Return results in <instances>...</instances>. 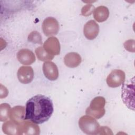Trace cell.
Segmentation results:
<instances>
[{
    "label": "cell",
    "mask_w": 135,
    "mask_h": 135,
    "mask_svg": "<svg viewBox=\"0 0 135 135\" xmlns=\"http://www.w3.org/2000/svg\"><path fill=\"white\" fill-rule=\"evenodd\" d=\"M109 15L108 8L104 6H99L94 9L93 16L98 22H103L106 21Z\"/></svg>",
    "instance_id": "2e32d148"
},
{
    "label": "cell",
    "mask_w": 135,
    "mask_h": 135,
    "mask_svg": "<svg viewBox=\"0 0 135 135\" xmlns=\"http://www.w3.org/2000/svg\"><path fill=\"white\" fill-rule=\"evenodd\" d=\"M20 125L12 120L8 121L3 124L2 130L3 132L6 134H20Z\"/></svg>",
    "instance_id": "9a60e30c"
},
{
    "label": "cell",
    "mask_w": 135,
    "mask_h": 135,
    "mask_svg": "<svg viewBox=\"0 0 135 135\" xmlns=\"http://www.w3.org/2000/svg\"><path fill=\"white\" fill-rule=\"evenodd\" d=\"M53 112L52 100L47 97L37 94L30 99L26 103L25 120L41 124L51 117Z\"/></svg>",
    "instance_id": "6da1fadb"
},
{
    "label": "cell",
    "mask_w": 135,
    "mask_h": 135,
    "mask_svg": "<svg viewBox=\"0 0 135 135\" xmlns=\"http://www.w3.org/2000/svg\"><path fill=\"white\" fill-rule=\"evenodd\" d=\"M105 100L103 97H97L91 101L90 106L86 110L85 113L95 119H100L105 114Z\"/></svg>",
    "instance_id": "3957f363"
},
{
    "label": "cell",
    "mask_w": 135,
    "mask_h": 135,
    "mask_svg": "<svg viewBox=\"0 0 135 135\" xmlns=\"http://www.w3.org/2000/svg\"><path fill=\"white\" fill-rule=\"evenodd\" d=\"M43 48L51 55H57L60 53V44L55 37H49L43 44Z\"/></svg>",
    "instance_id": "52a82bcc"
},
{
    "label": "cell",
    "mask_w": 135,
    "mask_h": 135,
    "mask_svg": "<svg viewBox=\"0 0 135 135\" xmlns=\"http://www.w3.org/2000/svg\"><path fill=\"white\" fill-rule=\"evenodd\" d=\"M94 11V7L91 4H87L84 6L81 10V14L84 16H88L92 14Z\"/></svg>",
    "instance_id": "ffe728a7"
},
{
    "label": "cell",
    "mask_w": 135,
    "mask_h": 135,
    "mask_svg": "<svg viewBox=\"0 0 135 135\" xmlns=\"http://www.w3.org/2000/svg\"><path fill=\"white\" fill-rule=\"evenodd\" d=\"M134 40H129L126 41L124 44V47L126 50L129 52H134Z\"/></svg>",
    "instance_id": "44dd1931"
},
{
    "label": "cell",
    "mask_w": 135,
    "mask_h": 135,
    "mask_svg": "<svg viewBox=\"0 0 135 135\" xmlns=\"http://www.w3.org/2000/svg\"><path fill=\"white\" fill-rule=\"evenodd\" d=\"M34 71L32 67L23 66L20 67L17 71V78L19 81L23 84L31 82L34 78Z\"/></svg>",
    "instance_id": "9c48e42d"
},
{
    "label": "cell",
    "mask_w": 135,
    "mask_h": 135,
    "mask_svg": "<svg viewBox=\"0 0 135 135\" xmlns=\"http://www.w3.org/2000/svg\"><path fill=\"white\" fill-rule=\"evenodd\" d=\"M112 134L113 133L112 132L111 130L109 128L107 127H105V126H102V127H100V128L99 129V132L98 134Z\"/></svg>",
    "instance_id": "7402d4cb"
},
{
    "label": "cell",
    "mask_w": 135,
    "mask_h": 135,
    "mask_svg": "<svg viewBox=\"0 0 135 135\" xmlns=\"http://www.w3.org/2000/svg\"><path fill=\"white\" fill-rule=\"evenodd\" d=\"M42 28L45 35L51 36L57 34L59 30V24L55 18L49 17L43 21Z\"/></svg>",
    "instance_id": "8992f818"
},
{
    "label": "cell",
    "mask_w": 135,
    "mask_h": 135,
    "mask_svg": "<svg viewBox=\"0 0 135 135\" xmlns=\"http://www.w3.org/2000/svg\"><path fill=\"white\" fill-rule=\"evenodd\" d=\"M11 111L10 105L6 103H2L0 105V120L5 121L9 117Z\"/></svg>",
    "instance_id": "ac0fdd59"
},
{
    "label": "cell",
    "mask_w": 135,
    "mask_h": 135,
    "mask_svg": "<svg viewBox=\"0 0 135 135\" xmlns=\"http://www.w3.org/2000/svg\"><path fill=\"white\" fill-rule=\"evenodd\" d=\"M79 126L81 130L87 134H98L100 128L96 119L89 115L81 117L79 120Z\"/></svg>",
    "instance_id": "277c9868"
},
{
    "label": "cell",
    "mask_w": 135,
    "mask_h": 135,
    "mask_svg": "<svg viewBox=\"0 0 135 135\" xmlns=\"http://www.w3.org/2000/svg\"><path fill=\"white\" fill-rule=\"evenodd\" d=\"M99 32V25L94 21L90 20L87 22L83 27V33L88 40H93L97 37Z\"/></svg>",
    "instance_id": "30bf717a"
},
{
    "label": "cell",
    "mask_w": 135,
    "mask_h": 135,
    "mask_svg": "<svg viewBox=\"0 0 135 135\" xmlns=\"http://www.w3.org/2000/svg\"><path fill=\"white\" fill-rule=\"evenodd\" d=\"M35 52L37 59L42 61H48L54 58V56L47 53L43 47L42 46L36 48L35 50Z\"/></svg>",
    "instance_id": "e0dca14e"
},
{
    "label": "cell",
    "mask_w": 135,
    "mask_h": 135,
    "mask_svg": "<svg viewBox=\"0 0 135 135\" xmlns=\"http://www.w3.org/2000/svg\"><path fill=\"white\" fill-rule=\"evenodd\" d=\"M43 71L45 77L49 80L55 81L58 78L59 70L53 62L45 61L43 65Z\"/></svg>",
    "instance_id": "ba28073f"
},
{
    "label": "cell",
    "mask_w": 135,
    "mask_h": 135,
    "mask_svg": "<svg viewBox=\"0 0 135 135\" xmlns=\"http://www.w3.org/2000/svg\"><path fill=\"white\" fill-rule=\"evenodd\" d=\"M25 109L23 106H15L11 109L9 113L10 119L15 122L20 124L25 120Z\"/></svg>",
    "instance_id": "4fadbf2b"
},
{
    "label": "cell",
    "mask_w": 135,
    "mask_h": 135,
    "mask_svg": "<svg viewBox=\"0 0 135 135\" xmlns=\"http://www.w3.org/2000/svg\"><path fill=\"white\" fill-rule=\"evenodd\" d=\"M81 61L80 55L76 52H70L66 54L64 57L65 65L71 68H74L79 66Z\"/></svg>",
    "instance_id": "5bb4252c"
},
{
    "label": "cell",
    "mask_w": 135,
    "mask_h": 135,
    "mask_svg": "<svg viewBox=\"0 0 135 135\" xmlns=\"http://www.w3.org/2000/svg\"><path fill=\"white\" fill-rule=\"evenodd\" d=\"M40 130L37 125L33 122L24 121L20 125V134H39Z\"/></svg>",
    "instance_id": "7c38bea8"
},
{
    "label": "cell",
    "mask_w": 135,
    "mask_h": 135,
    "mask_svg": "<svg viewBox=\"0 0 135 135\" xmlns=\"http://www.w3.org/2000/svg\"><path fill=\"white\" fill-rule=\"evenodd\" d=\"M134 78L124 82L122 86L121 98L123 103L130 109L134 110Z\"/></svg>",
    "instance_id": "7a4b0ae2"
},
{
    "label": "cell",
    "mask_w": 135,
    "mask_h": 135,
    "mask_svg": "<svg viewBox=\"0 0 135 135\" xmlns=\"http://www.w3.org/2000/svg\"><path fill=\"white\" fill-rule=\"evenodd\" d=\"M28 41L33 43L42 44V36L39 32L37 31H33L28 36Z\"/></svg>",
    "instance_id": "d6986e66"
},
{
    "label": "cell",
    "mask_w": 135,
    "mask_h": 135,
    "mask_svg": "<svg viewBox=\"0 0 135 135\" xmlns=\"http://www.w3.org/2000/svg\"><path fill=\"white\" fill-rule=\"evenodd\" d=\"M17 59L22 64L30 65L35 61V56L33 52L26 49L20 50L17 53Z\"/></svg>",
    "instance_id": "8fae6325"
},
{
    "label": "cell",
    "mask_w": 135,
    "mask_h": 135,
    "mask_svg": "<svg viewBox=\"0 0 135 135\" xmlns=\"http://www.w3.org/2000/svg\"><path fill=\"white\" fill-rule=\"evenodd\" d=\"M126 75L124 71L119 69L112 70L107 76L106 81L111 88H116L121 85L125 81Z\"/></svg>",
    "instance_id": "5b68a950"
}]
</instances>
